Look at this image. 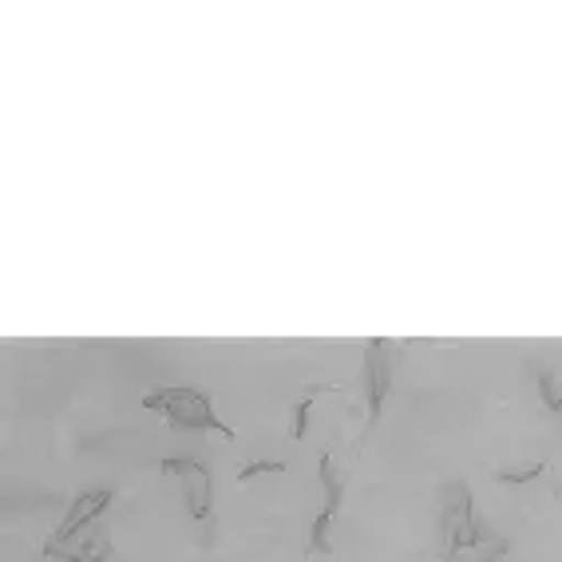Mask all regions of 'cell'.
I'll use <instances>...</instances> for the list:
<instances>
[{
	"mask_svg": "<svg viewBox=\"0 0 562 562\" xmlns=\"http://www.w3.org/2000/svg\"><path fill=\"white\" fill-rule=\"evenodd\" d=\"M345 483H349V468L333 452H322V487H325V507H329V512H341Z\"/></svg>",
	"mask_w": 562,
	"mask_h": 562,
	"instance_id": "cell-6",
	"label": "cell"
},
{
	"mask_svg": "<svg viewBox=\"0 0 562 562\" xmlns=\"http://www.w3.org/2000/svg\"><path fill=\"white\" fill-rule=\"evenodd\" d=\"M111 507V492L108 487H95V492H83L71 499L68 515L60 519V527L52 531V539L44 542V551H52V547H64V542L80 539V535H91L100 531V515Z\"/></svg>",
	"mask_w": 562,
	"mask_h": 562,
	"instance_id": "cell-5",
	"label": "cell"
},
{
	"mask_svg": "<svg viewBox=\"0 0 562 562\" xmlns=\"http://www.w3.org/2000/svg\"><path fill=\"white\" fill-rule=\"evenodd\" d=\"M539 396L554 416H562V381L554 372H539Z\"/></svg>",
	"mask_w": 562,
	"mask_h": 562,
	"instance_id": "cell-9",
	"label": "cell"
},
{
	"mask_svg": "<svg viewBox=\"0 0 562 562\" xmlns=\"http://www.w3.org/2000/svg\"><path fill=\"white\" fill-rule=\"evenodd\" d=\"M143 408L159 412L167 428H179V432H214L222 440H234V428L214 412L211 396L191 384H162V389L143 392Z\"/></svg>",
	"mask_w": 562,
	"mask_h": 562,
	"instance_id": "cell-1",
	"label": "cell"
},
{
	"mask_svg": "<svg viewBox=\"0 0 562 562\" xmlns=\"http://www.w3.org/2000/svg\"><path fill=\"white\" fill-rule=\"evenodd\" d=\"M333 519H337V512L322 507V515L310 522V535H305V554H333L337 551V542H333Z\"/></svg>",
	"mask_w": 562,
	"mask_h": 562,
	"instance_id": "cell-7",
	"label": "cell"
},
{
	"mask_svg": "<svg viewBox=\"0 0 562 562\" xmlns=\"http://www.w3.org/2000/svg\"><path fill=\"white\" fill-rule=\"evenodd\" d=\"M443 539H448V554H463L475 551L483 542V527L475 519V503H472V487L460 483L448 495V507H443Z\"/></svg>",
	"mask_w": 562,
	"mask_h": 562,
	"instance_id": "cell-3",
	"label": "cell"
},
{
	"mask_svg": "<svg viewBox=\"0 0 562 562\" xmlns=\"http://www.w3.org/2000/svg\"><path fill=\"white\" fill-rule=\"evenodd\" d=\"M317 392H325V384H317V389H310L302 396V401L293 404V420H290V440H305V432H310V412L313 404H317Z\"/></svg>",
	"mask_w": 562,
	"mask_h": 562,
	"instance_id": "cell-8",
	"label": "cell"
},
{
	"mask_svg": "<svg viewBox=\"0 0 562 562\" xmlns=\"http://www.w3.org/2000/svg\"><path fill=\"white\" fill-rule=\"evenodd\" d=\"M281 475L285 472V463H278V460H254V463H246L238 472V483H250V480H258V475Z\"/></svg>",
	"mask_w": 562,
	"mask_h": 562,
	"instance_id": "cell-10",
	"label": "cell"
},
{
	"mask_svg": "<svg viewBox=\"0 0 562 562\" xmlns=\"http://www.w3.org/2000/svg\"><path fill=\"white\" fill-rule=\"evenodd\" d=\"M396 357H401V345L389 341V337H376V341L364 345L361 352V389H364V420L376 424L389 401L392 381H396Z\"/></svg>",
	"mask_w": 562,
	"mask_h": 562,
	"instance_id": "cell-2",
	"label": "cell"
},
{
	"mask_svg": "<svg viewBox=\"0 0 562 562\" xmlns=\"http://www.w3.org/2000/svg\"><path fill=\"white\" fill-rule=\"evenodd\" d=\"M162 475L179 480L182 503H187V515H191V519H199V522L211 519V512H214V480H211V472H206L202 463L167 456V460H162Z\"/></svg>",
	"mask_w": 562,
	"mask_h": 562,
	"instance_id": "cell-4",
	"label": "cell"
}]
</instances>
